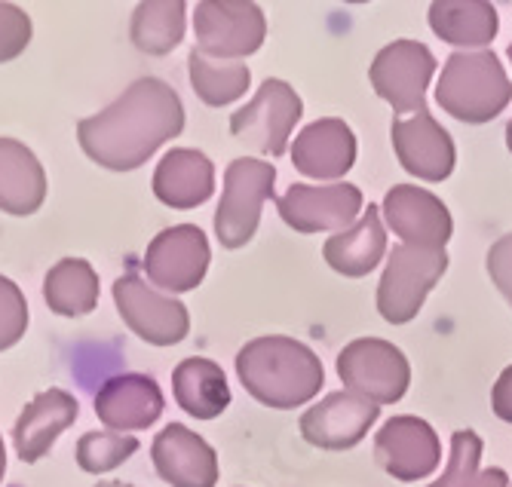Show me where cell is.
<instances>
[{
	"instance_id": "cell-1",
	"label": "cell",
	"mask_w": 512,
	"mask_h": 487,
	"mask_svg": "<svg viewBox=\"0 0 512 487\" xmlns=\"http://www.w3.org/2000/svg\"><path fill=\"white\" fill-rule=\"evenodd\" d=\"M184 132V105L178 92L160 77H142L123 89V95L86 120L77 123L83 154L111 172H132L145 166L160 144Z\"/></svg>"
},
{
	"instance_id": "cell-2",
	"label": "cell",
	"mask_w": 512,
	"mask_h": 487,
	"mask_svg": "<svg viewBox=\"0 0 512 487\" xmlns=\"http://www.w3.org/2000/svg\"><path fill=\"white\" fill-rule=\"evenodd\" d=\"M237 377L246 393L276 411L307 405L325 380L319 356L286 334L255 337L237 353Z\"/></svg>"
},
{
	"instance_id": "cell-3",
	"label": "cell",
	"mask_w": 512,
	"mask_h": 487,
	"mask_svg": "<svg viewBox=\"0 0 512 487\" xmlns=\"http://www.w3.org/2000/svg\"><path fill=\"white\" fill-rule=\"evenodd\" d=\"M436 102L454 120L482 126L506 111L512 102V83L491 50L454 53L442 68Z\"/></svg>"
},
{
	"instance_id": "cell-4",
	"label": "cell",
	"mask_w": 512,
	"mask_h": 487,
	"mask_svg": "<svg viewBox=\"0 0 512 487\" xmlns=\"http://www.w3.org/2000/svg\"><path fill=\"white\" fill-rule=\"evenodd\" d=\"M276 169L255 157H237L224 169V193L215 209V233L224 249H243L252 242L261 206L273 197Z\"/></svg>"
},
{
	"instance_id": "cell-5",
	"label": "cell",
	"mask_w": 512,
	"mask_h": 487,
	"mask_svg": "<svg viewBox=\"0 0 512 487\" xmlns=\"http://www.w3.org/2000/svg\"><path fill=\"white\" fill-rule=\"evenodd\" d=\"M448 270L445 249H421V246H393L387 258V270L378 285V313L390 325H405L421 313L433 285Z\"/></svg>"
},
{
	"instance_id": "cell-6",
	"label": "cell",
	"mask_w": 512,
	"mask_h": 487,
	"mask_svg": "<svg viewBox=\"0 0 512 487\" xmlns=\"http://www.w3.org/2000/svg\"><path fill=\"white\" fill-rule=\"evenodd\" d=\"M338 377L350 393L381 405L402 402L411 383V365L399 347L381 337H359L338 356Z\"/></svg>"
},
{
	"instance_id": "cell-7",
	"label": "cell",
	"mask_w": 512,
	"mask_h": 487,
	"mask_svg": "<svg viewBox=\"0 0 512 487\" xmlns=\"http://www.w3.org/2000/svg\"><path fill=\"white\" fill-rule=\"evenodd\" d=\"M197 53L240 62L261 50L267 37V22L252 0H203L194 10Z\"/></svg>"
},
{
	"instance_id": "cell-8",
	"label": "cell",
	"mask_w": 512,
	"mask_h": 487,
	"mask_svg": "<svg viewBox=\"0 0 512 487\" xmlns=\"http://www.w3.org/2000/svg\"><path fill=\"white\" fill-rule=\"evenodd\" d=\"M301 114V95L286 80H264L255 99L230 117V135L246 141L258 154L283 157Z\"/></svg>"
},
{
	"instance_id": "cell-9",
	"label": "cell",
	"mask_w": 512,
	"mask_h": 487,
	"mask_svg": "<svg viewBox=\"0 0 512 487\" xmlns=\"http://www.w3.org/2000/svg\"><path fill=\"white\" fill-rule=\"evenodd\" d=\"M114 304L129 331L151 347H175L191 331L188 307L148 285L138 273H126L114 282Z\"/></svg>"
},
{
	"instance_id": "cell-10",
	"label": "cell",
	"mask_w": 512,
	"mask_h": 487,
	"mask_svg": "<svg viewBox=\"0 0 512 487\" xmlns=\"http://www.w3.org/2000/svg\"><path fill=\"white\" fill-rule=\"evenodd\" d=\"M436 74V59L424 43L393 40L371 62V86L396 114L427 111V86Z\"/></svg>"
},
{
	"instance_id": "cell-11",
	"label": "cell",
	"mask_w": 512,
	"mask_h": 487,
	"mask_svg": "<svg viewBox=\"0 0 512 487\" xmlns=\"http://www.w3.org/2000/svg\"><path fill=\"white\" fill-rule=\"evenodd\" d=\"M209 261L212 252L206 233L197 224H175L148 242L142 264L157 288L181 295V291H194L206 279Z\"/></svg>"
},
{
	"instance_id": "cell-12",
	"label": "cell",
	"mask_w": 512,
	"mask_h": 487,
	"mask_svg": "<svg viewBox=\"0 0 512 487\" xmlns=\"http://www.w3.org/2000/svg\"><path fill=\"white\" fill-rule=\"evenodd\" d=\"M279 218L298 233H325V230H350L356 215L362 212V190L356 184H329L310 187L292 184L283 197L276 200Z\"/></svg>"
},
{
	"instance_id": "cell-13",
	"label": "cell",
	"mask_w": 512,
	"mask_h": 487,
	"mask_svg": "<svg viewBox=\"0 0 512 487\" xmlns=\"http://www.w3.org/2000/svg\"><path fill=\"white\" fill-rule=\"evenodd\" d=\"M375 460L396 481H421L442 463L439 435L421 417H390L375 435Z\"/></svg>"
},
{
	"instance_id": "cell-14",
	"label": "cell",
	"mask_w": 512,
	"mask_h": 487,
	"mask_svg": "<svg viewBox=\"0 0 512 487\" xmlns=\"http://www.w3.org/2000/svg\"><path fill=\"white\" fill-rule=\"evenodd\" d=\"M384 221L387 227L405 242V246L421 249H445L451 239V212L436 197V193L414 187V184H396L384 197Z\"/></svg>"
},
{
	"instance_id": "cell-15",
	"label": "cell",
	"mask_w": 512,
	"mask_h": 487,
	"mask_svg": "<svg viewBox=\"0 0 512 487\" xmlns=\"http://www.w3.org/2000/svg\"><path fill=\"white\" fill-rule=\"evenodd\" d=\"M390 138L402 169L421 181H445L454 172V138L430 111L396 117Z\"/></svg>"
},
{
	"instance_id": "cell-16",
	"label": "cell",
	"mask_w": 512,
	"mask_h": 487,
	"mask_svg": "<svg viewBox=\"0 0 512 487\" xmlns=\"http://www.w3.org/2000/svg\"><path fill=\"white\" fill-rule=\"evenodd\" d=\"M378 405L356 393H332L301 414V435L322 451H350L378 420Z\"/></svg>"
},
{
	"instance_id": "cell-17",
	"label": "cell",
	"mask_w": 512,
	"mask_h": 487,
	"mask_svg": "<svg viewBox=\"0 0 512 487\" xmlns=\"http://www.w3.org/2000/svg\"><path fill=\"white\" fill-rule=\"evenodd\" d=\"M157 475L172 487H215L218 454L203 435L184 423H169L151 445Z\"/></svg>"
},
{
	"instance_id": "cell-18",
	"label": "cell",
	"mask_w": 512,
	"mask_h": 487,
	"mask_svg": "<svg viewBox=\"0 0 512 487\" xmlns=\"http://www.w3.org/2000/svg\"><path fill=\"white\" fill-rule=\"evenodd\" d=\"M160 383L148 374H117L102 383L96 393V414L111 432H138L148 429L163 414Z\"/></svg>"
},
{
	"instance_id": "cell-19",
	"label": "cell",
	"mask_w": 512,
	"mask_h": 487,
	"mask_svg": "<svg viewBox=\"0 0 512 487\" xmlns=\"http://www.w3.org/2000/svg\"><path fill=\"white\" fill-rule=\"evenodd\" d=\"M292 163L307 178L338 181L356 163V135L338 117L316 120L298 132L292 144Z\"/></svg>"
},
{
	"instance_id": "cell-20",
	"label": "cell",
	"mask_w": 512,
	"mask_h": 487,
	"mask_svg": "<svg viewBox=\"0 0 512 487\" xmlns=\"http://www.w3.org/2000/svg\"><path fill=\"white\" fill-rule=\"evenodd\" d=\"M80 405L65 389H43L19 414L13 426V445L22 463H37L50 454L56 438L74 426Z\"/></svg>"
},
{
	"instance_id": "cell-21",
	"label": "cell",
	"mask_w": 512,
	"mask_h": 487,
	"mask_svg": "<svg viewBox=\"0 0 512 487\" xmlns=\"http://www.w3.org/2000/svg\"><path fill=\"white\" fill-rule=\"evenodd\" d=\"M215 193V166L203 151L172 148L154 172V197L178 212L197 209Z\"/></svg>"
},
{
	"instance_id": "cell-22",
	"label": "cell",
	"mask_w": 512,
	"mask_h": 487,
	"mask_svg": "<svg viewBox=\"0 0 512 487\" xmlns=\"http://www.w3.org/2000/svg\"><path fill=\"white\" fill-rule=\"evenodd\" d=\"M46 200V172L31 148L16 138H0V212L25 218Z\"/></svg>"
},
{
	"instance_id": "cell-23",
	"label": "cell",
	"mask_w": 512,
	"mask_h": 487,
	"mask_svg": "<svg viewBox=\"0 0 512 487\" xmlns=\"http://www.w3.org/2000/svg\"><path fill=\"white\" fill-rule=\"evenodd\" d=\"M387 252V233L381 221V209L368 203V212L344 233H335L329 242L322 246V258L335 273L359 279L368 276L381 264Z\"/></svg>"
},
{
	"instance_id": "cell-24",
	"label": "cell",
	"mask_w": 512,
	"mask_h": 487,
	"mask_svg": "<svg viewBox=\"0 0 512 487\" xmlns=\"http://www.w3.org/2000/svg\"><path fill=\"white\" fill-rule=\"evenodd\" d=\"M172 393L178 408L197 420H215L230 405V386L221 365L203 356H191L175 365Z\"/></svg>"
},
{
	"instance_id": "cell-25",
	"label": "cell",
	"mask_w": 512,
	"mask_h": 487,
	"mask_svg": "<svg viewBox=\"0 0 512 487\" xmlns=\"http://www.w3.org/2000/svg\"><path fill=\"white\" fill-rule=\"evenodd\" d=\"M43 301L56 316H86L99 304V273L83 258H62L43 279Z\"/></svg>"
},
{
	"instance_id": "cell-26",
	"label": "cell",
	"mask_w": 512,
	"mask_h": 487,
	"mask_svg": "<svg viewBox=\"0 0 512 487\" xmlns=\"http://www.w3.org/2000/svg\"><path fill=\"white\" fill-rule=\"evenodd\" d=\"M430 28L451 46H488L497 37V10L485 0H436Z\"/></svg>"
},
{
	"instance_id": "cell-27",
	"label": "cell",
	"mask_w": 512,
	"mask_h": 487,
	"mask_svg": "<svg viewBox=\"0 0 512 487\" xmlns=\"http://www.w3.org/2000/svg\"><path fill=\"white\" fill-rule=\"evenodd\" d=\"M188 25V7L181 0H148L132 10L129 37L138 53L169 56L184 37Z\"/></svg>"
},
{
	"instance_id": "cell-28",
	"label": "cell",
	"mask_w": 512,
	"mask_h": 487,
	"mask_svg": "<svg viewBox=\"0 0 512 487\" xmlns=\"http://www.w3.org/2000/svg\"><path fill=\"white\" fill-rule=\"evenodd\" d=\"M188 74H191V86L197 92V99L209 108L237 102L240 95H246V89L252 83V74L243 62L212 59L197 50L188 56Z\"/></svg>"
},
{
	"instance_id": "cell-29",
	"label": "cell",
	"mask_w": 512,
	"mask_h": 487,
	"mask_svg": "<svg viewBox=\"0 0 512 487\" xmlns=\"http://www.w3.org/2000/svg\"><path fill=\"white\" fill-rule=\"evenodd\" d=\"M138 451V438L123 432H86L77 442V466L89 475H102L126 463Z\"/></svg>"
},
{
	"instance_id": "cell-30",
	"label": "cell",
	"mask_w": 512,
	"mask_h": 487,
	"mask_svg": "<svg viewBox=\"0 0 512 487\" xmlns=\"http://www.w3.org/2000/svg\"><path fill=\"white\" fill-rule=\"evenodd\" d=\"M482 460V438L473 429H457L451 435V457L439 481L430 487H476Z\"/></svg>"
},
{
	"instance_id": "cell-31",
	"label": "cell",
	"mask_w": 512,
	"mask_h": 487,
	"mask_svg": "<svg viewBox=\"0 0 512 487\" xmlns=\"http://www.w3.org/2000/svg\"><path fill=\"white\" fill-rule=\"evenodd\" d=\"M25 328H28V304L22 288L13 279L0 276V353L16 347L25 337Z\"/></svg>"
},
{
	"instance_id": "cell-32",
	"label": "cell",
	"mask_w": 512,
	"mask_h": 487,
	"mask_svg": "<svg viewBox=\"0 0 512 487\" xmlns=\"http://www.w3.org/2000/svg\"><path fill=\"white\" fill-rule=\"evenodd\" d=\"M31 19L16 4H0V62H13L31 43Z\"/></svg>"
},
{
	"instance_id": "cell-33",
	"label": "cell",
	"mask_w": 512,
	"mask_h": 487,
	"mask_svg": "<svg viewBox=\"0 0 512 487\" xmlns=\"http://www.w3.org/2000/svg\"><path fill=\"white\" fill-rule=\"evenodd\" d=\"M488 273L497 285V291L506 298V304L512 307V233L500 236L491 252H488Z\"/></svg>"
},
{
	"instance_id": "cell-34",
	"label": "cell",
	"mask_w": 512,
	"mask_h": 487,
	"mask_svg": "<svg viewBox=\"0 0 512 487\" xmlns=\"http://www.w3.org/2000/svg\"><path fill=\"white\" fill-rule=\"evenodd\" d=\"M491 408L503 423H512V365L503 368V374L491 389Z\"/></svg>"
},
{
	"instance_id": "cell-35",
	"label": "cell",
	"mask_w": 512,
	"mask_h": 487,
	"mask_svg": "<svg viewBox=\"0 0 512 487\" xmlns=\"http://www.w3.org/2000/svg\"><path fill=\"white\" fill-rule=\"evenodd\" d=\"M476 487H509V478L503 469H485V472H479Z\"/></svg>"
},
{
	"instance_id": "cell-36",
	"label": "cell",
	"mask_w": 512,
	"mask_h": 487,
	"mask_svg": "<svg viewBox=\"0 0 512 487\" xmlns=\"http://www.w3.org/2000/svg\"><path fill=\"white\" fill-rule=\"evenodd\" d=\"M7 472V448H4V435H0V481H4Z\"/></svg>"
},
{
	"instance_id": "cell-37",
	"label": "cell",
	"mask_w": 512,
	"mask_h": 487,
	"mask_svg": "<svg viewBox=\"0 0 512 487\" xmlns=\"http://www.w3.org/2000/svg\"><path fill=\"white\" fill-rule=\"evenodd\" d=\"M96 487H132V484H123V481H99Z\"/></svg>"
},
{
	"instance_id": "cell-38",
	"label": "cell",
	"mask_w": 512,
	"mask_h": 487,
	"mask_svg": "<svg viewBox=\"0 0 512 487\" xmlns=\"http://www.w3.org/2000/svg\"><path fill=\"white\" fill-rule=\"evenodd\" d=\"M506 148H509V154H512V120H509V126H506Z\"/></svg>"
},
{
	"instance_id": "cell-39",
	"label": "cell",
	"mask_w": 512,
	"mask_h": 487,
	"mask_svg": "<svg viewBox=\"0 0 512 487\" xmlns=\"http://www.w3.org/2000/svg\"><path fill=\"white\" fill-rule=\"evenodd\" d=\"M506 53H509V62H512V46H509V50H506Z\"/></svg>"
}]
</instances>
